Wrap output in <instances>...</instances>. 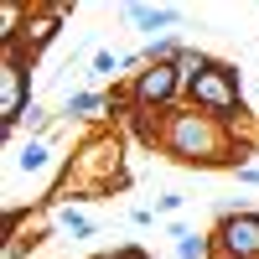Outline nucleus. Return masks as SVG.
<instances>
[{
  "label": "nucleus",
  "mask_w": 259,
  "mask_h": 259,
  "mask_svg": "<svg viewBox=\"0 0 259 259\" xmlns=\"http://www.w3.org/2000/svg\"><path fill=\"white\" fill-rule=\"evenodd\" d=\"M192 99H197L202 109H212V114H233L239 109V83H233L228 68L207 62L202 73H192Z\"/></svg>",
  "instance_id": "1"
},
{
  "label": "nucleus",
  "mask_w": 259,
  "mask_h": 259,
  "mask_svg": "<svg viewBox=\"0 0 259 259\" xmlns=\"http://www.w3.org/2000/svg\"><path fill=\"white\" fill-rule=\"evenodd\" d=\"M171 150H177L182 161H212V150H218V130L197 114H177L171 119Z\"/></svg>",
  "instance_id": "2"
},
{
  "label": "nucleus",
  "mask_w": 259,
  "mask_h": 259,
  "mask_svg": "<svg viewBox=\"0 0 259 259\" xmlns=\"http://www.w3.org/2000/svg\"><path fill=\"white\" fill-rule=\"evenodd\" d=\"M177 68L171 62H150V68L140 73V83H135V104H166L171 94H177Z\"/></svg>",
  "instance_id": "3"
},
{
  "label": "nucleus",
  "mask_w": 259,
  "mask_h": 259,
  "mask_svg": "<svg viewBox=\"0 0 259 259\" xmlns=\"http://www.w3.org/2000/svg\"><path fill=\"white\" fill-rule=\"evenodd\" d=\"M223 249L233 259H259V218H249V212L228 218L223 223Z\"/></svg>",
  "instance_id": "4"
},
{
  "label": "nucleus",
  "mask_w": 259,
  "mask_h": 259,
  "mask_svg": "<svg viewBox=\"0 0 259 259\" xmlns=\"http://www.w3.org/2000/svg\"><path fill=\"white\" fill-rule=\"evenodd\" d=\"M130 16H135L140 26H150V31H156V26H171V21H177L182 11H177V6H156V11H150V6H130Z\"/></svg>",
  "instance_id": "5"
},
{
  "label": "nucleus",
  "mask_w": 259,
  "mask_h": 259,
  "mask_svg": "<svg viewBox=\"0 0 259 259\" xmlns=\"http://www.w3.org/2000/svg\"><path fill=\"white\" fill-rule=\"evenodd\" d=\"M68 114H99L104 109V99H94V94H68V104H62Z\"/></svg>",
  "instance_id": "6"
},
{
  "label": "nucleus",
  "mask_w": 259,
  "mask_h": 259,
  "mask_svg": "<svg viewBox=\"0 0 259 259\" xmlns=\"http://www.w3.org/2000/svg\"><path fill=\"white\" fill-rule=\"evenodd\" d=\"M16 166H21V171H26V177H31V171H41V166H47V150H41V145L31 140L26 150H21V161H16Z\"/></svg>",
  "instance_id": "7"
},
{
  "label": "nucleus",
  "mask_w": 259,
  "mask_h": 259,
  "mask_svg": "<svg viewBox=\"0 0 259 259\" xmlns=\"http://www.w3.org/2000/svg\"><path fill=\"white\" fill-rule=\"evenodd\" d=\"M177 239H182V244H177L182 259H202V254H207V244H202V239H192V233H177Z\"/></svg>",
  "instance_id": "8"
},
{
  "label": "nucleus",
  "mask_w": 259,
  "mask_h": 259,
  "mask_svg": "<svg viewBox=\"0 0 259 259\" xmlns=\"http://www.w3.org/2000/svg\"><path fill=\"white\" fill-rule=\"evenodd\" d=\"M57 223H62V228H73L78 239H89V233H94V228H89V218H78L73 207H68V212H57Z\"/></svg>",
  "instance_id": "9"
}]
</instances>
